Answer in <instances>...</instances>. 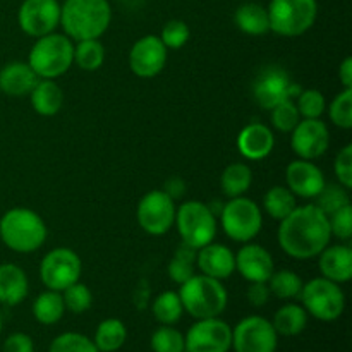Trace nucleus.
Returning <instances> with one entry per match:
<instances>
[{"label":"nucleus","mask_w":352,"mask_h":352,"mask_svg":"<svg viewBox=\"0 0 352 352\" xmlns=\"http://www.w3.org/2000/svg\"><path fill=\"white\" fill-rule=\"evenodd\" d=\"M289 134L292 151L302 160H316L330 146L329 126L322 119H301Z\"/></svg>","instance_id":"obj_17"},{"label":"nucleus","mask_w":352,"mask_h":352,"mask_svg":"<svg viewBox=\"0 0 352 352\" xmlns=\"http://www.w3.org/2000/svg\"><path fill=\"white\" fill-rule=\"evenodd\" d=\"M175 212V199L164 189H153L138 203L136 219L141 229L150 236H165L174 227Z\"/></svg>","instance_id":"obj_11"},{"label":"nucleus","mask_w":352,"mask_h":352,"mask_svg":"<svg viewBox=\"0 0 352 352\" xmlns=\"http://www.w3.org/2000/svg\"><path fill=\"white\" fill-rule=\"evenodd\" d=\"M316 203L327 215L333 213L336 210L342 208L344 205H349L351 199L347 195V189L342 186H325L323 191L316 196Z\"/></svg>","instance_id":"obj_43"},{"label":"nucleus","mask_w":352,"mask_h":352,"mask_svg":"<svg viewBox=\"0 0 352 352\" xmlns=\"http://www.w3.org/2000/svg\"><path fill=\"white\" fill-rule=\"evenodd\" d=\"M47 237V223L34 210L16 206L0 217V241L14 253H34Z\"/></svg>","instance_id":"obj_3"},{"label":"nucleus","mask_w":352,"mask_h":352,"mask_svg":"<svg viewBox=\"0 0 352 352\" xmlns=\"http://www.w3.org/2000/svg\"><path fill=\"white\" fill-rule=\"evenodd\" d=\"M184 311L196 320L217 318L229 305V292L222 280L203 274H195L179 289Z\"/></svg>","instance_id":"obj_4"},{"label":"nucleus","mask_w":352,"mask_h":352,"mask_svg":"<svg viewBox=\"0 0 352 352\" xmlns=\"http://www.w3.org/2000/svg\"><path fill=\"white\" fill-rule=\"evenodd\" d=\"M299 299L306 313L320 322H336L346 309V294L340 284H336L325 277L311 278L302 284Z\"/></svg>","instance_id":"obj_7"},{"label":"nucleus","mask_w":352,"mask_h":352,"mask_svg":"<svg viewBox=\"0 0 352 352\" xmlns=\"http://www.w3.org/2000/svg\"><path fill=\"white\" fill-rule=\"evenodd\" d=\"M285 184L296 195V198L315 199L327 186L322 168L313 160L291 162L285 168Z\"/></svg>","instance_id":"obj_18"},{"label":"nucleus","mask_w":352,"mask_h":352,"mask_svg":"<svg viewBox=\"0 0 352 352\" xmlns=\"http://www.w3.org/2000/svg\"><path fill=\"white\" fill-rule=\"evenodd\" d=\"M309 315L302 305H296V302H287L282 308L275 311L272 325H274L275 332L278 337H298L308 327Z\"/></svg>","instance_id":"obj_27"},{"label":"nucleus","mask_w":352,"mask_h":352,"mask_svg":"<svg viewBox=\"0 0 352 352\" xmlns=\"http://www.w3.org/2000/svg\"><path fill=\"white\" fill-rule=\"evenodd\" d=\"M112 23L109 0H65L60 6V24L72 41L95 40L105 34Z\"/></svg>","instance_id":"obj_2"},{"label":"nucleus","mask_w":352,"mask_h":352,"mask_svg":"<svg viewBox=\"0 0 352 352\" xmlns=\"http://www.w3.org/2000/svg\"><path fill=\"white\" fill-rule=\"evenodd\" d=\"M222 230L234 243H250L263 227V213L261 208L246 196L230 198L220 212Z\"/></svg>","instance_id":"obj_9"},{"label":"nucleus","mask_w":352,"mask_h":352,"mask_svg":"<svg viewBox=\"0 0 352 352\" xmlns=\"http://www.w3.org/2000/svg\"><path fill=\"white\" fill-rule=\"evenodd\" d=\"M277 346L278 333L265 316H246L232 329L234 352H275Z\"/></svg>","instance_id":"obj_12"},{"label":"nucleus","mask_w":352,"mask_h":352,"mask_svg":"<svg viewBox=\"0 0 352 352\" xmlns=\"http://www.w3.org/2000/svg\"><path fill=\"white\" fill-rule=\"evenodd\" d=\"M165 192H167L168 196H170L172 199H177V198H181L182 196V192H184V182L181 181V179H170V181L167 182V184H165V189H164Z\"/></svg>","instance_id":"obj_49"},{"label":"nucleus","mask_w":352,"mask_h":352,"mask_svg":"<svg viewBox=\"0 0 352 352\" xmlns=\"http://www.w3.org/2000/svg\"><path fill=\"white\" fill-rule=\"evenodd\" d=\"M316 258L322 277L336 284H346L352 278V250L347 244H329Z\"/></svg>","instance_id":"obj_22"},{"label":"nucleus","mask_w":352,"mask_h":352,"mask_svg":"<svg viewBox=\"0 0 352 352\" xmlns=\"http://www.w3.org/2000/svg\"><path fill=\"white\" fill-rule=\"evenodd\" d=\"M2 329H3V320H2V313H0V336H2Z\"/></svg>","instance_id":"obj_50"},{"label":"nucleus","mask_w":352,"mask_h":352,"mask_svg":"<svg viewBox=\"0 0 352 352\" xmlns=\"http://www.w3.org/2000/svg\"><path fill=\"white\" fill-rule=\"evenodd\" d=\"M31 107L43 117H52L60 112L64 105V91L54 79H38L36 86L30 93Z\"/></svg>","instance_id":"obj_25"},{"label":"nucleus","mask_w":352,"mask_h":352,"mask_svg":"<svg viewBox=\"0 0 352 352\" xmlns=\"http://www.w3.org/2000/svg\"><path fill=\"white\" fill-rule=\"evenodd\" d=\"M302 88L291 81V76L282 67H267L260 72L253 82V96L258 105L265 110H272L277 103L292 98L301 93Z\"/></svg>","instance_id":"obj_14"},{"label":"nucleus","mask_w":352,"mask_h":352,"mask_svg":"<svg viewBox=\"0 0 352 352\" xmlns=\"http://www.w3.org/2000/svg\"><path fill=\"white\" fill-rule=\"evenodd\" d=\"M298 206V198L287 186H274L263 196V208L274 220L280 222Z\"/></svg>","instance_id":"obj_31"},{"label":"nucleus","mask_w":352,"mask_h":352,"mask_svg":"<svg viewBox=\"0 0 352 352\" xmlns=\"http://www.w3.org/2000/svg\"><path fill=\"white\" fill-rule=\"evenodd\" d=\"M105 62V47L100 41L95 40H81L74 43V64L82 71H98Z\"/></svg>","instance_id":"obj_34"},{"label":"nucleus","mask_w":352,"mask_h":352,"mask_svg":"<svg viewBox=\"0 0 352 352\" xmlns=\"http://www.w3.org/2000/svg\"><path fill=\"white\" fill-rule=\"evenodd\" d=\"M196 268L203 275L226 280L236 272V254L226 244L210 243L196 251Z\"/></svg>","instance_id":"obj_20"},{"label":"nucleus","mask_w":352,"mask_h":352,"mask_svg":"<svg viewBox=\"0 0 352 352\" xmlns=\"http://www.w3.org/2000/svg\"><path fill=\"white\" fill-rule=\"evenodd\" d=\"M127 340V329L122 320L107 318L98 323L95 330V342L98 352H117Z\"/></svg>","instance_id":"obj_29"},{"label":"nucleus","mask_w":352,"mask_h":352,"mask_svg":"<svg viewBox=\"0 0 352 352\" xmlns=\"http://www.w3.org/2000/svg\"><path fill=\"white\" fill-rule=\"evenodd\" d=\"M330 232L332 237H337L340 241H349L352 237V205H344L342 208L336 210L329 215Z\"/></svg>","instance_id":"obj_44"},{"label":"nucleus","mask_w":352,"mask_h":352,"mask_svg":"<svg viewBox=\"0 0 352 352\" xmlns=\"http://www.w3.org/2000/svg\"><path fill=\"white\" fill-rule=\"evenodd\" d=\"M329 117L340 129L352 127V88H344L329 105Z\"/></svg>","instance_id":"obj_40"},{"label":"nucleus","mask_w":352,"mask_h":352,"mask_svg":"<svg viewBox=\"0 0 352 352\" xmlns=\"http://www.w3.org/2000/svg\"><path fill=\"white\" fill-rule=\"evenodd\" d=\"M234 23L237 30L251 36H261L270 31V21H268V10L261 3L244 2L241 3L234 14Z\"/></svg>","instance_id":"obj_26"},{"label":"nucleus","mask_w":352,"mask_h":352,"mask_svg":"<svg viewBox=\"0 0 352 352\" xmlns=\"http://www.w3.org/2000/svg\"><path fill=\"white\" fill-rule=\"evenodd\" d=\"M181 241L188 246L199 250L213 243L217 236V217L208 205L201 201L182 203L175 212V222Z\"/></svg>","instance_id":"obj_8"},{"label":"nucleus","mask_w":352,"mask_h":352,"mask_svg":"<svg viewBox=\"0 0 352 352\" xmlns=\"http://www.w3.org/2000/svg\"><path fill=\"white\" fill-rule=\"evenodd\" d=\"M82 263L79 254L69 248H55L48 251L40 263L41 284L50 291L62 292L69 285L79 282Z\"/></svg>","instance_id":"obj_10"},{"label":"nucleus","mask_w":352,"mask_h":352,"mask_svg":"<svg viewBox=\"0 0 352 352\" xmlns=\"http://www.w3.org/2000/svg\"><path fill=\"white\" fill-rule=\"evenodd\" d=\"M294 102L302 119H322L327 110L325 96L320 89L315 88L301 89V93L296 96Z\"/></svg>","instance_id":"obj_36"},{"label":"nucleus","mask_w":352,"mask_h":352,"mask_svg":"<svg viewBox=\"0 0 352 352\" xmlns=\"http://www.w3.org/2000/svg\"><path fill=\"white\" fill-rule=\"evenodd\" d=\"M272 113V126L280 133H291L298 122L301 120L299 110L296 107V102L292 98L284 100V102L277 103L274 109L270 110Z\"/></svg>","instance_id":"obj_41"},{"label":"nucleus","mask_w":352,"mask_h":352,"mask_svg":"<svg viewBox=\"0 0 352 352\" xmlns=\"http://www.w3.org/2000/svg\"><path fill=\"white\" fill-rule=\"evenodd\" d=\"M168 50L157 34L141 36L129 50V69L141 79H151L164 71Z\"/></svg>","instance_id":"obj_16"},{"label":"nucleus","mask_w":352,"mask_h":352,"mask_svg":"<svg viewBox=\"0 0 352 352\" xmlns=\"http://www.w3.org/2000/svg\"><path fill=\"white\" fill-rule=\"evenodd\" d=\"M64 313L65 305L62 299V292L47 289L33 302V316L41 325H55L60 322Z\"/></svg>","instance_id":"obj_30"},{"label":"nucleus","mask_w":352,"mask_h":352,"mask_svg":"<svg viewBox=\"0 0 352 352\" xmlns=\"http://www.w3.org/2000/svg\"><path fill=\"white\" fill-rule=\"evenodd\" d=\"M339 79L344 88H352V57H346L339 65Z\"/></svg>","instance_id":"obj_48"},{"label":"nucleus","mask_w":352,"mask_h":352,"mask_svg":"<svg viewBox=\"0 0 352 352\" xmlns=\"http://www.w3.org/2000/svg\"><path fill=\"white\" fill-rule=\"evenodd\" d=\"M3 352H34V342L28 333L14 332L3 340Z\"/></svg>","instance_id":"obj_46"},{"label":"nucleus","mask_w":352,"mask_h":352,"mask_svg":"<svg viewBox=\"0 0 352 352\" xmlns=\"http://www.w3.org/2000/svg\"><path fill=\"white\" fill-rule=\"evenodd\" d=\"M151 313L155 320L160 325H175L184 315V306H182L179 292L175 291H164L153 299L151 305Z\"/></svg>","instance_id":"obj_32"},{"label":"nucleus","mask_w":352,"mask_h":352,"mask_svg":"<svg viewBox=\"0 0 352 352\" xmlns=\"http://www.w3.org/2000/svg\"><path fill=\"white\" fill-rule=\"evenodd\" d=\"M275 134L263 122H251L237 136V150L246 160H263L274 151Z\"/></svg>","instance_id":"obj_21"},{"label":"nucleus","mask_w":352,"mask_h":352,"mask_svg":"<svg viewBox=\"0 0 352 352\" xmlns=\"http://www.w3.org/2000/svg\"><path fill=\"white\" fill-rule=\"evenodd\" d=\"M270 31L284 38H296L309 31L318 16L316 0H270L267 7Z\"/></svg>","instance_id":"obj_6"},{"label":"nucleus","mask_w":352,"mask_h":352,"mask_svg":"<svg viewBox=\"0 0 352 352\" xmlns=\"http://www.w3.org/2000/svg\"><path fill=\"white\" fill-rule=\"evenodd\" d=\"M248 301L254 308H261L268 302L270 299V289H268L267 282H251L250 287H248Z\"/></svg>","instance_id":"obj_47"},{"label":"nucleus","mask_w":352,"mask_h":352,"mask_svg":"<svg viewBox=\"0 0 352 352\" xmlns=\"http://www.w3.org/2000/svg\"><path fill=\"white\" fill-rule=\"evenodd\" d=\"M236 272L248 282H268L275 272L274 256L261 244L244 243L236 253Z\"/></svg>","instance_id":"obj_19"},{"label":"nucleus","mask_w":352,"mask_h":352,"mask_svg":"<svg viewBox=\"0 0 352 352\" xmlns=\"http://www.w3.org/2000/svg\"><path fill=\"white\" fill-rule=\"evenodd\" d=\"M333 172L339 179V184L349 191L352 188V144H346L337 153L336 162H333Z\"/></svg>","instance_id":"obj_45"},{"label":"nucleus","mask_w":352,"mask_h":352,"mask_svg":"<svg viewBox=\"0 0 352 352\" xmlns=\"http://www.w3.org/2000/svg\"><path fill=\"white\" fill-rule=\"evenodd\" d=\"M232 347V327L217 318L196 320L184 336V352H229Z\"/></svg>","instance_id":"obj_13"},{"label":"nucleus","mask_w":352,"mask_h":352,"mask_svg":"<svg viewBox=\"0 0 352 352\" xmlns=\"http://www.w3.org/2000/svg\"><path fill=\"white\" fill-rule=\"evenodd\" d=\"M196 251L198 250L184 243H181V246L175 250L174 256L168 261L167 267L168 278L172 282L181 285L196 274Z\"/></svg>","instance_id":"obj_33"},{"label":"nucleus","mask_w":352,"mask_h":352,"mask_svg":"<svg viewBox=\"0 0 352 352\" xmlns=\"http://www.w3.org/2000/svg\"><path fill=\"white\" fill-rule=\"evenodd\" d=\"M17 24L28 36L50 34L60 24V3L57 0H24L17 10Z\"/></svg>","instance_id":"obj_15"},{"label":"nucleus","mask_w":352,"mask_h":352,"mask_svg":"<svg viewBox=\"0 0 352 352\" xmlns=\"http://www.w3.org/2000/svg\"><path fill=\"white\" fill-rule=\"evenodd\" d=\"M62 299H64L65 311H71L74 315H82L88 311L93 305V294L88 285L76 282L62 291Z\"/></svg>","instance_id":"obj_39"},{"label":"nucleus","mask_w":352,"mask_h":352,"mask_svg":"<svg viewBox=\"0 0 352 352\" xmlns=\"http://www.w3.org/2000/svg\"><path fill=\"white\" fill-rule=\"evenodd\" d=\"M48 352H98V349L85 333L64 332L52 340Z\"/></svg>","instance_id":"obj_37"},{"label":"nucleus","mask_w":352,"mask_h":352,"mask_svg":"<svg viewBox=\"0 0 352 352\" xmlns=\"http://www.w3.org/2000/svg\"><path fill=\"white\" fill-rule=\"evenodd\" d=\"M28 64L40 79H57L74 65V41L60 33L36 38Z\"/></svg>","instance_id":"obj_5"},{"label":"nucleus","mask_w":352,"mask_h":352,"mask_svg":"<svg viewBox=\"0 0 352 352\" xmlns=\"http://www.w3.org/2000/svg\"><path fill=\"white\" fill-rule=\"evenodd\" d=\"M251 184H253V170L250 168V165L236 162L223 168L222 177H220V188H222L223 195L229 198L244 196L250 191Z\"/></svg>","instance_id":"obj_28"},{"label":"nucleus","mask_w":352,"mask_h":352,"mask_svg":"<svg viewBox=\"0 0 352 352\" xmlns=\"http://www.w3.org/2000/svg\"><path fill=\"white\" fill-rule=\"evenodd\" d=\"M38 79L40 78L34 74L28 62H9L0 69V91L7 96H14V98L30 96Z\"/></svg>","instance_id":"obj_23"},{"label":"nucleus","mask_w":352,"mask_h":352,"mask_svg":"<svg viewBox=\"0 0 352 352\" xmlns=\"http://www.w3.org/2000/svg\"><path fill=\"white\" fill-rule=\"evenodd\" d=\"M191 36V30H189L188 23L182 19H170L164 24L160 31L162 43L167 47V50H179L184 47Z\"/></svg>","instance_id":"obj_42"},{"label":"nucleus","mask_w":352,"mask_h":352,"mask_svg":"<svg viewBox=\"0 0 352 352\" xmlns=\"http://www.w3.org/2000/svg\"><path fill=\"white\" fill-rule=\"evenodd\" d=\"M267 284L272 296H275L280 301H291V299L299 298L305 282L292 270H277L272 274Z\"/></svg>","instance_id":"obj_35"},{"label":"nucleus","mask_w":352,"mask_h":352,"mask_svg":"<svg viewBox=\"0 0 352 352\" xmlns=\"http://www.w3.org/2000/svg\"><path fill=\"white\" fill-rule=\"evenodd\" d=\"M30 294V280L19 265H0V305L17 306Z\"/></svg>","instance_id":"obj_24"},{"label":"nucleus","mask_w":352,"mask_h":352,"mask_svg":"<svg viewBox=\"0 0 352 352\" xmlns=\"http://www.w3.org/2000/svg\"><path fill=\"white\" fill-rule=\"evenodd\" d=\"M153 352H184V333L174 329V325H162L151 336Z\"/></svg>","instance_id":"obj_38"},{"label":"nucleus","mask_w":352,"mask_h":352,"mask_svg":"<svg viewBox=\"0 0 352 352\" xmlns=\"http://www.w3.org/2000/svg\"><path fill=\"white\" fill-rule=\"evenodd\" d=\"M332 239L329 215L315 203L296 206L280 220L277 241L280 250L294 260L305 261L316 258Z\"/></svg>","instance_id":"obj_1"}]
</instances>
